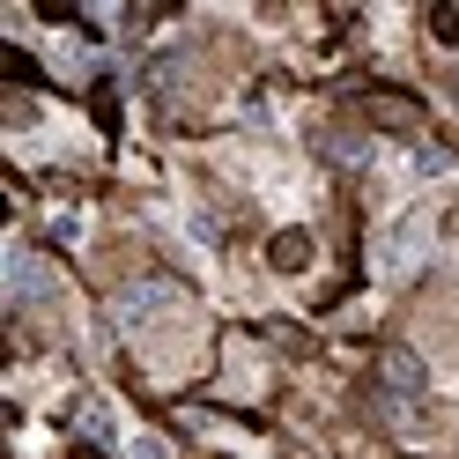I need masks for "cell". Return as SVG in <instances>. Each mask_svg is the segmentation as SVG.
<instances>
[{
    "label": "cell",
    "mask_w": 459,
    "mask_h": 459,
    "mask_svg": "<svg viewBox=\"0 0 459 459\" xmlns=\"http://www.w3.org/2000/svg\"><path fill=\"white\" fill-rule=\"evenodd\" d=\"M363 119L378 126V134H422V104L408 90H370L363 97Z\"/></svg>",
    "instance_id": "cell-1"
},
{
    "label": "cell",
    "mask_w": 459,
    "mask_h": 459,
    "mask_svg": "<svg viewBox=\"0 0 459 459\" xmlns=\"http://www.w3.org/2000/svg\"><path fill=\"white\" fill-rule=\"evenodd\" d=\"M422 333H429V349H452V356H459V281H437V290H429Z\"/></svg>",
    "instance_id": "cell-2"
},
{
    "label": "cell",
    "mask_w": 459,
    "mask_h": 459,
    "mask_svg": "<svg viewBox=\"0 0 459 459\" xmlns=\"http://www.w3.org/2000/svg\"><path fill=\"white\" fill-rule=\"evenodd\" d=\"M178 304V290H170V281H134V290L119 297V326L134 333V326H149V311H170Z\"/></svg>",
    "instance_id": "cell-3"
},
{
    "label": "cell",
    "mask_w": 459,
    "mask_h": 459,
    "mask_svg": "<svg viewBox=\"0 0 459 459\" xmlns=\"http://www.w3.org/2000/svg\"><path fill=\"white\" fill-rule=\"evenodd\" d=\"M45 297H52V274L38 260H8V311H30Z\"/></svg>",
    "instance_id": "cell-4"
},
{
    "label": "cell",
    "mask_w": 459,
    "mask_h": 459,
    "mask_svg": "<svg viewBox=\"0 0 459 459\" xmlns=\"http://www.w3.org/2000/svg\"><path fill=\"white\" fill-rule=\"evenodd\" d=\"M378 370H385V393H422V356L415 349H385Z\"/></svg>",
    "instance_id": "cell-5"
},
{
    "label": "cell",
    "mask_w": 459,
    "mask_h": 459,
    "mask_svg": "<svg viewBox=\"0 0 459 459\" xmlns=\"http://www.w3.org/2000/svg\"><path fill=\"white\" fill-rule=\"evenodd\" d=\"M267 260H274L281 274H304V267H311V238H304V230H274Z\"/></svg>",
    "instance_id": "cell-6"
},
{
    "label": "cell",
    "mask_w": 459,
    "mask_h": 459,
    "mask_svg": "<svg viewBox=\"0 0 459 459\" xmlns=\"http://www.w3.org/2000/svg\"><path fill=\"white\" fill-rule=\"evenodd\" d=\"M74 429H82V445H90V452H111V415H104V400H82V408H74Z\"/></svg>",
    "instance_id": "cell-7"
},
{
    "label": "cell",
    "mask_w": 459,
    "mask_h": 459,
    "mask_svg": "<svg viewBox=\"0 0 459 459\" xmlns=\"http://www.w3.org/2000/svg\"><path fill=\"white\" fill-rule=\"evenodd\" d=\"M415 238H422V230L408 222V230H400V238L385 245V274H408V267H415V260H408V252H415Z\"/></svg>",
    "instance_id": "cell-8"
},
{
    "label": "cell",
    "mask_w": 459,
    "mask_h": 459,
    "mask_svg": "<svg viewBox=\"0 0 459 459\" xmlns=\"http://www.w3.org/2000/svg\"><path fill=\"white\" fill-rule=\"evenodd\" d=\"M38 74H45V67L30 60V52H15V45H8V82H22V90H30V82H38Z\"/></svg>",
    "instance_id": "cell-9"
},
{
    "label": "cell",
    "mask_w": 459,
    "mask_h": 459,
    "mask_svg": "<svg viewBox=\"0 0 459 459\" xmlns=\"http://www.w3.org/2000/svg\"><path fill=\"white\" fill-rule=\"evenodd\" d=\"M429 30H437V38H445V45H452V38H459V8H452V0H437V8H429Z\"/></svg>",
    "instance_id": "cell-10"
},
{
    "label": "cell",
    "mask_w": 459,
    "mask_h": 459,
    "mask_svg": "<svg viewBox=\"0 0 459 459\" xmlns=\"http://www.w3.org/2000/svg\"><path fill=\"white\" fill-rule=\"evenodd\" d=\"M30 8H38L45 22H74V0H30Z\"/></svg>",
    "instance_id": "cell-11"
},
{
    "label": "cell",
    "mask_w": 459,
    "mask_h": 459,
    "mask_svg": "<svg viewBox=\"0 0 459 459\" xmlns=\"http://www.w3.org/2000/svg\"><path fill=\"white\" fill-rule=\"evenodd\" d=\"M126 459H163V445H156V437H134V445H126Z\"/></svg>",
    "instance_id": "cell-12"
}]
</instances>
